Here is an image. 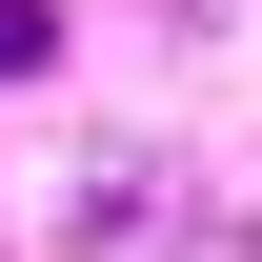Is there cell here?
I'll return each instance as SVG.
<instances>
[{
  "label": "cell",
  "instance_id": "cell-1",
  "mask_svg": "<svg viewBox=\"0 0 262 262\" xmlns=\"http://www.w3.org/2000/svg\"><path fill=\"white\" fill-rule=\"evenodd\" d=\"M20 61H61V20H40V0H0V81H20Z\"/></svg>",
  "mask_w": 262,
  "mask_h": 262
}]
</instances>
